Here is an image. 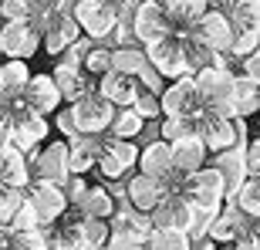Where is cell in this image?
Segmentation results:
<instances>
[{
	"mask_svg": "<svg viewBox=\"0 0 260 250\" xmlns=\"http://www.w3.org/2000/svg\"><path fill=\"white\" fill-rule=\"evenodd\" d=\"M27 163L34 179H41V183H58V186L71 183V142H64V139L44 142L41 149L27 155Z\"/></svg>",
	"mask_w": 260,
	"mask_h": 250,
	"instance_id": "cell-4",
	"label": "cell"
},
{
	"mask_svg": "<svg viewBox=\"0 0 260 250\" xmlns=\"http://www.w3.org/2000/svg\"><path fill=\"white\" fill-rule=\"evenodd\" d=\"M243 149H247V145H237V149H230V152H220L216 159H213V166L220 169L223 183H226V196H230V200H237V193H240L243 186H247V179H250Z\"/></svg>",
	"mask_w": 260,
	"mask_h": 250,
	"instance_id": "cell-20",
	"label": "cell"
},
{
	"mask_svg": "<svg viewBox=\"0 0 260 250\" xmlns=\"http://www.w3.org/2000/svg\"><path fill=\"white\" fill-rule=\"evenodd\" d=\"M0 27H4V24H0ZM0 58H4V51H0Z\"/></svg>",
	"mask_w": 260,
	"mask_h": 250,
	"instance_id": "cell-55",
	"label": "cell"
},
{
	"mask_svg": "<svg viewBox=\"0 0 260 250\" xmlns=\"http://www.w3.org/2000/svg\"><path fill=\"white\" fill-rule=\"evenodd\" d=\"M145 250H193V237L179 227H155Z\"/></svg>",
	"mask_w": 260,
	"mask_h": 250,
	"instance_id": "cell-30",
	"label": "cell"
},
{
	"mask_svg": "<svg viewBox=\"0 0 260 250\" xmlns=\"http://www.w3.org/2000/svg\"><path fill=\"white\" fill-rule=\"evenodd\" d=\"M189 135H200V118H162L159 122V139L162 142H183Z\"/></svg>",
	"mask_w": 260,
	"mask_h": 250,
	"instance_id": "cell-34",
	"label": "cell"
},
{
	"mask_svg": "<svg viewBox=\"0 0 260 250\" xmlns=\"http://www.w3.org/2000/svg\"><path fill=\"white\" fill-rule=\"evenodd\" d=\"M122 4H125V7H135V4H142V0H122Z\"/></svg>",
	"mask_w": 260,
	"mask_h": 250,
	"instance_id": "cell-54",
	"label": "cell"
},
{
	"mask_svg": "<svg viewBox=\"0 0 260 250\" xmlns=\"http://www.w3.org/2000/svg\"><path fill=\"white\" fill-rule=\"evenodd\" d=\"M139 173L152 176V179H162L169 183L176 176V166H173V145L155 139V142H145L142 145V159H139Z\"/></svg>",
	"mask_w": 260,
	"mask_h": 250,
	"instance_id": "cell-19",
	"label": "cell"
},
{
	"mask_svg": "<svg viewBox=\"0 0 260 250\" xmlns=\"http://www.w3.org/2000/svg\"><path fill=\"white\" fill-rule=\"evenodd\" d=\"M230 51L240 61H247L250 54H257V51H260V30H237V41H233Z\"/></svg>",
	"mask_w": 260,
	"mask_h": 250,
	"instance_id": "cell-42",
	"label": "cell"
},
{
	"mask_svg": "<svg viewBox=\"0 0 260 250\" xmlns=\"http://www.w3.org/2000/svg\"><path fill=\"white\" fill-rule=\"evenodd\" d=\"M98 173L105 176V179H112V183H118V179H128V173L122 169V166H118V159H115V155H108V152H102Z\"/></svg>",
	"mask_w": 260,
	"mask_h": 250,
	"instance_id": "cell-44",
	"label": "cell"
},
{
	"mask_svg": "<svg viewBox=\"0 0 260 250\" xmlns=\"http://www.w3.org/2000/svg\"><path fill=\"white\" fill-rule=\"evenodd\" d=\"M145 54H149V65H152L155 71L166 78V81H179V78H189V68H186V54H183V38L169 34V38H162L159 44L145 48Z\"/></svg>",
	"mask_w": 260,
	"mask_h": 250,
	"instance_id": "cell-11",
	"label": "cell"
},
{
	"mask_svg": "<svg viewBox=\"0 0 260 250\" xmlns=\"http://www.w3.org/2000/svg\"><path fill=\"white\" fill-rule=\"evenodd\" d=\"M230 250H260V223H257V227H250V230L243 233Z\"/></svg>",
	"mask_w": 260,
	"mask_h": 250,
	"instance_id": "cell-48",
	"label": "cell"
},
{
	"mask_svg": "<svg viewBox=\"0 0 260 250\" xmlns=\"http://www.w3.org/2000/svg\"><path fill=\"white\" fill-rule=\"evenodd\" d=\"M200 139L206 142L213 155L230 152L240 145V135H237V118H220V115H206L200 122Z\"/></svg>",
	"mask_w": 260,
	"mask_h": 250,
	"instance_id": "cell-17",
	"label": "cell"
},
{
	"mask_svg": "<svg viewBox=\"0 0 260 250\" xmlns=\"http://www.w3.org/2000/svg\"><path fill=\"white\" fill-rule=\"evenodd\" d=\"M243 75L253 78V81H260V51H257V54H250V58L243 61Z\"/></svg>",
	"mask_w": 260,
	"mask_h": 250,
	"instance_id": "cell-50",
	"label": "cell"
},
{
	"mask_svg": "<svg viewBox=\"0 0 260 250\" xmlns=\"http://www.w3.org/2000/svg\"><path fill=\"white\" fill-rule=\"evenodd\" d=\"M95 91L102 98H108L115 108H132L135 98L142 95V85H139V78H128V75H118V71H108L105 78H98Z\"/></svg>",
	"mask_w": 260,
	"mask_h": 250,
	"instance_id": "cell-18",
	"label": "cell"
},
{
	"mask_svg": "<svg viewBox=\"0 0 260 250\" xmlns=\"http://www.w3.org/2000/svg\"><path fill=\"white\" fill-rule=\"evenodd\" d=\"M27 203V190H17V186H0V223L10 227L17 220V213L24 210Z\"/></svg>",
	"mask_w": 260,
	"mask_h": 250,
	"instance_id": "cell-36",
	"label": "cell"
},
{
	"mask_svg": "<svg viewBox=\"0 0 260 250\" xmlns=\"http://www.w3.org/2000/svg\"><path fill=\"white\" fill-rule=\"evenodd\" d=\"M162 7H166V14H169V20H173L176 38L189 34V30L213 10L210 0H162Z\"/></svg>",
	"mask_w": 260,
	"mask_h": 250,
	"instance_id": "cell-21",
	"label": "cell"
},
{
	"mask_svg": "<svg viewBox=\"0 0 260 250\" xmlns=\"http://www.w3.org/2000/svg\"><path fill=\"white\" fill-rule=\"evenodd\" d=\"M17 233H38V230H44V223H41V216H38V210L30 206V203H24V210L17 213V220L10 223Z\"/></svg>",
	"mask_w": 260,
	"mask_h": 250,
	"instance_id": "cell-43",
	"label": "cell"
},
{
	"mask_svg": "<svg viewBox=\"0 0 260 250\" xmlns=\"http://www.w3.org/2000/svg\"><path fill=\"white\" fill-rule=\"evenodd\" d=\"M71 14H75L81 34L91 41L112 38L122 24V7L112 0H78V4H71Z\"/></svg>",
	"mask_w": 260,
	"mask_h": 250,
	"instance_id": "cell-3",
	"label": "cell"
},
{
	"mask_svg": "<svg viewBox=\"0 0 260 250\" xmlns=\"http://www.w3.org/2000/svg\"><path fill=\"white\" fill-rule=\"evenodd\" d=\"M34 7H38V17L34 20H41L44 14H51V10H71L68 0H34Z\"/></svg>",
	"mask_w": 260,
	"mask_h": 250,
	"instance_id": "cell-49",
	"label": "cell"
},
{
	"mask_svg": "<svg viewBox=\"0 0 260 250\" xmlns=\"http://www.w3.org/2000/svg\"><path fill=\"white\" fill-rule=\"evenodd\" d=\"M240 0H210L213 10H223V14H233V7H237Z\"/></svg>",
	"mask_w": 260,
	"mask_h": 250,
	"instance_id": "cell-51",
	"label": "cell"
},
{
	"mask_svg": "<svg viewBox=\"0 0 260 250\" xmlns=\"http://www.w3.org/2000/svg\"><path fill=\"white\" fill-rule=\"evenodd\" d=\"M54 129H58V139H64V142H75V139H78V129H75V118H71V112H58V122H54Z\"/></svg>",
	"mask_w": 260,
	"mask_h": 250,
	"instance_id": "cell-47",
	"label": "cell"
},
{
	"mask_svg": "<svg viewBox=\"0 0 260 250\" xmlns=\"http://www.w3.org/2000/svg\"><path fill=\"white\" fill-rule=\"evenodd\" d=\"M38 24H41V30H44V51H48L51 58L71 51L78 44V38H81V27H78V20H75L71 10H51Z\"/></svg>",
	"mask_w": 260,
	"mask_h": 250,
	"instance_id": "cell-10",
	"label": "cell"
},
{
	"mask_svg": "<svg viewBox=\"0 0 260 250\" xmlns=\"http://www.w3.org/2000/svg\"><path fill=\"white\" fill-rule=\"evenodd\" d=\"M0 65H4V85H7V95L4 98H24L30 78H34L27 61H0Z\"/></svg>",
	"mask_w": 260,
	"mask_h": 250,
	"instance_id": "cell-32",
	"label": "cell"
},
{
	"mask_svg": "<svg viewBox=\"0 0 260 250\" xmlns=\"http://www.w3.org/2000/svg\"><path fill=\"white\" fill-rule=\"evenodd\" d=\"M51 75H54V81H58V88H61V98H64L68 105H75V102H81L85 95H91V85H88L85 68H81V65L58 61Z\"/></svg>",
	"mask_w": 260,
	"mask_h": 250,
	"instance_id": "cell-22",
	"label": "cell"
},
{
	"mask_svg": "<svg viewBox=\"0 0 260 250\" xmlns=\"http://www.w3.org/2000/svg\"><path fill=\"white\" fill-rule=\"evenodd\" d=\"M149 68V54L139 44H128V48H112V71L128 78H142V71Z\"/></svg>",
	"mask_w": 260,
	"mask_h": 250,
	"instance_id": "cell-26",
	"label": "cell"
},
{
	"mask_svg": "<svg viewBox=\"0 0 260 250\" xmlns=\"http://www.w3.org/2000/svg\"><path fill=\"white\" fill-rule=\"evenodd\" d=\"M193 34L213 51V54H226V51L233 48V41H237V24H233L230 14H223V10H210V14H206V17L193 27Z\"/></svg>",
	"mask_w": 260,
	"mask_h": 250,
	"instance_id": "cell-14",
	"label": "cell"
},
{
	"mask_svg": "<svg viewBox=\"0 0 260 250\" xmlns=\"http://www.w3.org/2000/svg\"><path fill=\"white\" fill-rule=\"evenodd\" d=\"M10 142H14V149H20V152H34V149H41V145L51 139V122L48 115H38V112H24V115L10 118Z\"/></svg>",
	"mask_w": 260,
	"mask_h": 250,
	"instance_id": "cell-13",
	"label": "cell"
},
{
	"mask_svg": "<svg viewBox=\"0 0 260 250\" xmlns=\"http://www.w3.org/2000/svg\"><path fill=\"white\" fill-rule=\"evenodd\" d=\"M81 68H85V75L105 78L108 71H112V48H102V44L88 48V51H85V61H81Z\"/></svg>",
	"mask_w": 260,
	"mask_h": 250,
	"instance_id": "cell-37",
	"label": "cell"
},
{
	"mask_svg": "<svg viewBox=\"0 0 260 250\" xmlns=\"http://www.w3.org/2000/svg\"><path fill=\"white\" fill-rule=\"evenodd\" d=\"M206 155H210V149H206V142H203L200 135L173 142V166L179 176H193L200 169H206Z\"/></svg>",
	"mask_w": 260,
	"mask_h": 250,
	"instance_id": "cell-23",
	"label": "cell"
},
{
	"mask_svg": "<svg viewBox=\"0 0 260 250\" xmlns=\"http://www.w3.org/2000/svg\"><path fill=\"white\" fill-rule=\"evenodd\" d=\"M196 88H200L203 108L206 115H220V118H237L233 112V88H237V75L223 71V68L210 65L196 75Z\"/></svg>",
	"mask_w": 260,
	"mask_h": 250,
	"instance_id": "cell-2",
	"label": "cell"
},
{
	"mask_svg": "<svg viewBox=\"0 0 260 250\" xmlns=\"http://www.w3.org/2000/svg\"><path fill=\"white\" fill-rule=\"evenodd\" d=\"M68 112L75 118L78 135H95V139H105V135L112 132L115 115H118V108L112 105L108 98H102L98 91H91V95H85L81 102H75Z\"/></svg>",
	"mask_w": 260,
	"mask_h": 250,
	"instance_id": "cell-6",
	"label": "cell"
},
{
	"mask_svg": "<svg viewBox=\"0 0 260 250\" xmlns=\"http://www.w3.org/2000/svg\"><path fill=\"white\" fill-rule=\"evenodd\" d=\"M27 203L38 210L41 223H44V230L48 227H54L58 220H64L68 213H71V200H68V190L58 183H41V179H34V183L27 186Z\"/></svg>",
	"mask_w": 260,
	"mask_h": 250,
	"instance_id": "cell-9",
	"label": "cell"
},
{
	"mask_svg": "<svg viewBox=\"0 0 260 250\" xmlns=\"http://www.w3.org/2000/svg\"><path fill=\"white\" fill-rule=\"evenodd\" d=\"M183 54H186V68H189V78H196L203 68H210V65H213V58H216V54H213V51L206 48L200 38H196L193 30H189V34H183Z\"/></svg>",
	"mask_w": 260,
	"mask_h": 250,
	"instance_id": "cell-31",
	"label": "cell"
},
{
	"mask_svg": "<svg viewBox=\"0 0 260 250\" xmlns=\"http://www.w3.org/2000/svg\"><path fill=\"white\" fill-rule=\"evenodd\" d=\"M233 203H237L253 223H260V179H247V186L237 193V200H233Z\"/></svg>",
	"mask_w": 260,
	"mask_h": 250,
	"instance_id": "cell-39",
	"label": "cell"
},
{
	"mask_svg": "<svg viewBox=\"0 0 260 250\" xmlns=\"http://www.w3.org/2000/svg\"><path fill=\"white\" fill-rule=\"evenodd\" d=\"M0 17L4 20H34L38 7H34V0H0Z\"/></svg>",
	"mask_w": 260,
	"mask_h": 250,
	"instance_id": "cell-40",
	"label": "cell"
},
{
	"mask_svg": "<svg viewBox=\"0 0 260 250\" xmlns=\"http://www.w3.org/2000/svg\"><path fill=\"white\" fill-rule=\"evenodd\" d=\"M159 98H162V118H200V122L206 118V108H203L196 78L169 81Z\"/></svg>",
	"mask_w": 260,
	"mask_h": 250,
	"instance_id": "cell-8",
	"label": "cell"
},
{
	"mask_svg": "<svg viewBox=\"0 0 260 250\" xmlns=\"http://www.w3.org/2000/svg\"><path fill=\"white\" fill-rule=\"evenodd\" d=\"M169 34H176V27L169 20V14H166L162 0H142V4L132 7V38L142 48H152Z\"/></svg>",
	"mask_w": 260,
	"mask_h": 250,
	"instance_id": "cell-7",
	"label": "cell"
},
{
	"mask_svg": "<svg viewBox=\"0 0 260 250\" xmlns=\"http://www.w3.org/2000/svg\"><path fill=\"white\" fill-rule=\"evenodd\" d=\"M68 190V200H71V206H81V203H85V196H88V190H91V183H88L85 176H71V183L64 186Z\"/></svg>",
	"mask_w": 260,
	"mask_h": 250,
	"instance_id": "cell-45",
	"label": "cell"
},
{
	"mask_svg": "<svg viewBox=\"0 0 260 250\" xmlns=\"http://www.w3.org/2000/svg\"><path fill=\"white\" fill-rule=\"evenodd\" d=\"M193 250H216V243H213V240H210V237H203V240H200V243H196V240H193Z\"/></svg>",
	"mask_w": 260,
	"mask_h": 250,
	"instance_id": "cell-52",
	"label": "cell"
},
{
	"mask_svg": "<svg viewBox=\"0 0 260 250\" xmlns=\"http://www.w3.org/2000/svg\"><path fill=\"white\" fill-rule=\"evenodd\" d=\"M145 118L135 112V108H118V115H115V122H112V139H125V142H135L139 135L145 132Z\"/></svg>",
	"mask_w": 260,
	"mask_h": 250,
	"instance_id": "cell-33",
	"label": "cell"
},
{
	"mask_svg": "<svg viewBox=\"0 0 260 250\" xmlns=\"http://www.w3.org/2000/svg\"><path fill=\"white\" fill-rule=\"evenodd\" d=\"M27 108L30 112H38V115H58L61 112V88L58 81H54V75H48V71H41V75L30 78L27 85Z\"/></svg>",
	"mask_w": 260,
	"mask_h": 250,
	"instance_id": "cell-16",
	"label": "cell"
},
{
	"mask_svg": "<svg viewBox=\"0 0 260 250\" xmlns=\"http://www.w3.org/2000/svg\"><path fill=\"white\" fill-rule=\"evenodd\" d=\"M105 152H108V155H115L118 166H122L125 173H132L135 166H139V159H142V149H139V142L112 139V135H105Z\"/></svg>",
	"mask_w": 260,
	"mask_h": 250,
	"instance_id": "cell-35",
	"label": "cell"
},
{
	"mask_svg": "<svg viewBox=\"0 0 260 250\" xmlns=\"http://www.w3.org/2000/svg\"><path fill=\"white\" fill-rule=\"evenodd\" d=\"M112 240H115L112 223L108 220H95V216H85V213H81V250H105Z\"/></svg>",
	"mask_w": 260,
	"mask_h": 250,
	"instance_id": "cell-29",
	"label": "cell"
},
{
	"mask_svg": "<svg viewBox=\"0 0 260 250\" xmlns=\"http://www.w3.org/2000/svg\"><path fill=\"white\" fill-rule=\"evenodd\" d=\"M183 196L189 200V206H193L200 216H216V213H223V206H226V183H223V176L216 166H206V169H200V173L186 176L183 183Z\"/></svg>",
	"mask_w": 260,
	"mask_h": 250,
	"instance_id": "cell-1",
	"label": "cell"
},
{
	"mask_svg": "<svg viewBox=\"0 0 260 250\" xmlns=\"http://www.w3.org/2000/svg\"><path fill=\"white\" fill-rule=\"evenodd\" d=\"M34 183V173H30V163H27V152L20 149H4L0 152V186H17V190H27Z\"/></svg>",
	"mask_w": 260,
	"mask_h": 250,
	"instance_id": "cell-24",
	"label": "cell"
},
{
	"mask_svg": "<svg viewBox=\"0 0 260 250\" xmlns=\"http://www.w3.org/2000/svg\"><path fill=\"white\" fill-rule=\"evenodd\" d=\"M125 196H128V206H132L135 213L152 216V213L159 210V203L169 196V190H166L162 179H152V176H145V173H135V176L125 179Z\"/></svg>",
	"mask_w": 260,
	"mask_h": 250,
	"instance_id": "cell-15",
	"label": "cell"
},
{
	"mask_svg": "<svg viewBox=\"0 0 260 250\" xmlns=\"http://www.w3.org/2000/svg\"><path fill=\"white\" fill-rule=\"evenodd\" d=\"M243 155H247V173H250V179H260V135L247 142Z\"/></svg>",
	"mask_w": 260,
	"mask_h": 250,
	"instance_id": "cell-46",
	"label": "cell"
},
{
	"mask_svg": "<svg viewBox=\"0 0 260 250\" xmlns=\"http://www.w3.org/2000/svg\"><path fill=\"white\" fill-rule=\"evenodd\" d=\"M257 125H260V115H257Z\"/></svg>",
	"mask_w": 260,
	"mask_h": 250,
	"instance_id": "cell-56",
	"label": "cell"
},
{
	"mask_svg": "<svg viewBox=\"0 0 260 250\" xmlns=\"http://www.w3.org/2000/svg\"><path fill=\"white\" fill-rule=\"evenodd\" d=\"M250 227H257V223H253L250 216L237 206V203H230V206H223V213H216V216L206 220V237H210L216 247H223V243L233 247V243L240 240Z\"/></svg>",
	"mask_w": 260,
	"mask_h": 250,
	"instance_id": "cell-12",
	"label": "cell"
},
{
	"mask_svg": "<svg viewBox=\"0 0 260 250\" xmlns=\"http://www.w3.org/2000/svg\"><path fill=\"white\" fill-rule=\"evenodd\" d=\"M4 95H7V85H4V65H0V102H4Z\"/></svg>",
	"mask_w": 260,
	"mask_h": 250,
	"instance_id": "cell-53",
	"label": "cell"
},
{
	"mask_svg": "<svg viewBox=\"0 0 260 250\" xmlns=\"http://www.w3.org/2000/svg\"><path fill=\"white\" fill-rule=\"evenodd\" d=\"M233 112L237 118H247V115H260V81L240 75L237 78V88H233Z\"/></svg>",
	"mask_w": 260,
	"mask_h": 250,
	"instance_id": "cell-27",
	"label": "cell"
},
{
	"mask_svg": "<svg viewBox=\"0 0 260 250\" xmlns=\"http://www.w3.org/2000/svg\"><path fill=\"white\" fill-rule=\"evenodd\" d=\"M78 210L85 213V216H95V220H115L118 203H115V196H112L105 186H91L88 196H85V203H81Z\"/></svg>",
	"mask_w": 260,
	"mask_h": 250,
	"instance_id": "cell-28",
	"label": "cell"
},
{
	"mask_svg": "<svg viewBox=\"0 0 260 250\" xmlns=\"http://www.w3.org/2000/svg\"><path fill=\"white\" fill-rule=\"evenodd\" d=\"M230 17L237 30H260V0H240Z\"/></svg>",
	"mask_w": 260,
	"mask_h": 250,
	"instance_id": "cell-38",
	"label": "cell"
},
{
	"mask_svg": "<svg viewBox=\"0 0 260 250\" xmlns=\"http://www.w3.org/2000/svg\"><path fill=\"white\" fill-rule=\"evenodd\" d=\"M102 152H105V139L78 135L75 142H71V176H85V173H91V169H98Z\"/></svg>",
	"mask_w": 260,
	"mask_h": 250,
	"instance_id": "cell-25",
	"label": "cell"
},
{
	"mask_svg": "<svg viewBox=\"0 0 260 250\" xmlns=\"http://www.w3.org/2000/svg\"><path fill=\"white\" fill-rule=\"evenodd\" d=\"M41 48H44V30L38 20H4L0 27L4 61H30Z\"/></svg>",
	"mask_w": 260,
	"mask_h": 250,
	"instance_id": "cell-5",
	"label": "cell"
},
{
	"mask_svg": "<svg viewBox=\"0 0 260 250\" xmlns=\"http://www.w3.org/2000/svg\"><path fill=\"white\" fill-rule=\"evenodd\" d=\"M71 4H78V0H71Z\"/></svg>",
	"mask_w": 260,
	"mask_h": 250,
	"instance_id": "cell-57",
	"label": "cell"
},
{
	"mask_svg": "<svg viewBox=\"0 0 260 250\" xmlns=\"http://www.w3.org/2000/svg\"><path fill=\"white\" fill-rule=\"evenodd\" d=\"M132 108L145 118V122H155V118L162 122V98L152 95V91H145V88H142V95L135 98V105H132Z\"/></svg>",
	"mask_w": 260,
	"mask_h": 250,
	"instance_id": "cell-41",
	"label": "cell"
}]
</instances>
